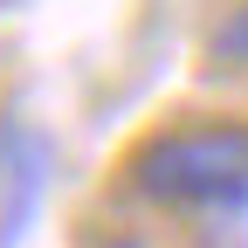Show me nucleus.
I'll return each mask as SVG.
<instances>
[{
	"label": "nucleus",
	"instance_id": "nucleus-1",
	"mask_svg": "<svg viewBox=\"0 0 248 248\" xmlns=\"http://www.w3.org/2000/svg\"><path fill=\"white\" fill-rule=\"evenodd\" d=\"M131 193L193 214V221H241L248 214V124L234 117H200V124H166L131 152Z\"/></svg>",
	"mask_w": 248,
	"mask_h": 248
},
{
	"label": "nucleus",
	"instance_id": "nucleus-2",
	"mask_svg": "<svg viewBox=\"0 0 248 248\" xmlns=\"http://www.w3.org/2000/svg\"><path fill=\"white\" fill-rule=\"evenodd\" d=\"M48 193V138L35 124H0V248H21Z\"/></svg>",
	"mask_w": 248,
	"mask_h": 248
},
{
	"label": "nucleus",
	"instance_id": "nucleus-3",
	"mask_svg": "<svg viewBox=\"0 0 248 248\" xmlns=\"http://www.w3.org/2000/svg\"><path fill=\"white\" fill-rule=\"evenodd\" d=\"M214 55H228V62H248V7H234L221 21V35H214Z\"/></svg>",
	"mask_w": 248,
	"mask_h": 248
}]
</instances>
